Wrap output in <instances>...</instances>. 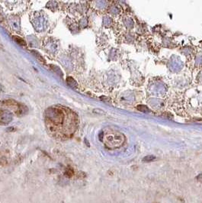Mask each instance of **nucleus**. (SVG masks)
<instances>
[{
	"mask_svg": "<svg viewBox=\"0 0 202 203\" xmlns=\"http://www.w3.org/2000/svg\"><path fill=\"white\" fill-rule=\"evenodd\" d=\"M155 159H156V157H154V156L149 155V156H146V157H145L144 159H143V161L145 162V163H149V162L153 161Z\"/></svg>",
	"mask_w": 202,
	"mask_h": 203,
	"instance_id": "f257e3e1",
	"label": "nucleus"
},
{
	"mask_svg": "<svg viewBox=\"0 0 202 203\" xmlns=\"http://www.w3.org/2000/svg\"><path fill=\"white\" fill-rule=\"evenodd\" d=\"M14 40H15V41H17V43H18V44H19L20 45H22V46H24V45H25L24 41L23 40L21 39V38H18V37H14Z\"/></svg>",
	"mask_w": 202,
	"mask_h": 203,
	"instance_id": "f03ea898",
	"label": "nucleus"
},
{
	"mask_svg": "<svg viewBox=\"0 0 202 203\" xmlns=\"http://www.w3.org/2000/svg\"><path fill=\"white\" fill-rule=\"evenodd\" d=\"M197 179L199 181V182L202 183V173H201V174H199V175L197 176Z\"/></svg>",
	"mask_w": 202,
	"mask_h": 203,
	"instance_id": "7ed1b4c3",
	"label": "nucleus"
},
{
	"mask_svg": "<svg viewBox=\"0 0 202 203\" xmlns=\"http://www.w3.org/2000/svg\"><path fill=\"white\" fill-rule=\"evenodd\" d=\"M157 203H158V202H157Z\"/></svg>",
	"mask_w": 202,
	"mask_h": 203,
	"instance_id": "20e7f679",
	"label": "nucleus"
}]
</instances>
